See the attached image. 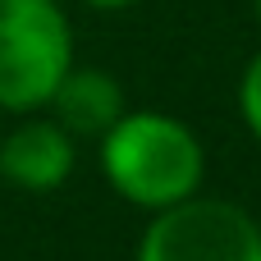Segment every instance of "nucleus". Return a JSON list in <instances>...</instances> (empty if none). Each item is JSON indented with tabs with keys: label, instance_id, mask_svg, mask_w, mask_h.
Wrapping results in <instances>:
<instances>
[{
	"label": "nucleus",
	"instance_id": "f257e3e1",
	"mask_svg": "<svg viewBox=\"0 0 261 261\" xmlns=\"http://www.w3.org/2000/svg\"><path fill=\"white\" fill-rule=\"evenodd\" d=\"M101 174L142 211H165L197 193L202 142L188 124L161 110H124L101 133Z\"/></svg>",
	"mask_w": 261,
	"mask_h": 261
},
{
	"label": "nucleus",
	"instance_id": "f03ea898",
	"mask_svg": "<svg viewBox=\"0 0 261 261\" xmlns=\"http://www.w3.org/2000/svg\"><path fill=\"white\" fill-rule=\"evenodd\" d=\"M73 64V32L55 0H0V110H37Z\"/></svg>",
	"mask_w": 261,
	"mask_h": 261
},
{
	"label": "nucleus",
	"instance_id": "7ed1b4c3",
	"mask_svg": "<svg viewBox=\"0 0 261 261\" xmlns=\"http://www.w3.org/2000/svg\"><path fill=\"white\" fill-rule=\"evenodd\" d=\"M138 261H261V225L225 197H184L151 216Z\"/></svg>",
	"mask_w": 261,
	"mask_h": 261
},
{
	"label": "nucleus",
	"instance_id": "20e7f679",
	"mask_svg": "<svg viewBox=\"0 0 261 261\" xmlns=\"http://www.w3.org/2000/svg\"><path fill=\"white\" fill-rule=\"evenodd\" d=\"M73 170V133L55 119H28L9 133H0V174L14 188L50 193Z\"/></svg>",
	"mask_w": 261,
	"mask_h": 261
},
{
	"label": "nucleus",
	"instance_id": "39448f33",
	"mask_svg": "<svg viewBox=\"0 0 261 261\" xmlns=\"http://www.w3.org/2000/svg\"><path fill=\"white\" fill-rule=\"evenodd\" d=\"M50 119L69 128L73 138H101L119 115H124V87L106 69H73L55 83L50 92Z\"/></svg>",
	"mask_w": 261,
	"mask_h": 261
},
{
	"label": "nucleus",
	"instance_id": "423d86ee",
	"mask_svg": "<svg viewBox=\"0 0 261 261\" xmlns=\"http://www.w3.org/2000/svg\"><path fill=\"white\" fill-rule=\"evenodd\" d=\"M239 110H243V124L261 138V55H252V64L243 69V83H239Z\"/></svg>",
	"mask_w": 261,
	"mask_h": 261
},
{
	"label": "nucleus",
	"instance_id": "0eeeda50",
	"mask_svg": "<svg viewBox=\"0 0 261 261\" xmlns=\"http://www.w3.org/2000/svg\"><path fill=\"white\" fill-rule=\"evenodd\" d=\"M87 5H96V9H124V5H133V0H87Z\"/></svg>",
	"mask_w": 261,
	"mask_h": 261
},
{
	"label": "nucleus",
	"instance_id": "6e6552de",
	"mask_svg": "<svg viewBox=\"0 0 261 261\" xmlns=\"http://www.w3.org/2000/svg\"><path fill=\"white\" fill-rule=\"evenodd\" d=\"M257 18H261V0H257Z\"/></svg>",
	"mask_w": 261,
	"mask_h": 261
}]
</instances>
